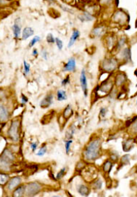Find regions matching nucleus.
Returning a JSON list of instances; mask_svg holds the SVG:
<instances>
[{"instance_id": "nucleus-1", "label": "nucleus", "mask_w": 137, "mask_h": 197, "mask_svg": "<svg viewBox=\"0 0 137 197\" xmlns=\"http://www.w3.org/2000/svg\"><path fill=\"white\" fill-rule=\"evenodd\" d=\"M102 141L100 137H97L90 141L83 150V156L85 161L93 162L101 156Z\"/></svg>"}, {"instance_id": "nucleus-2", "label": "nucleus", "mask_w": 137, "mask_h": 197, "mask_svg": "<svg viewBox=\"0 0 137 197\" xmlns=\"http://www.w3.org/2000/svg\"><path fill=\"white\" fill-rule=\"evenodd\" d=\"M15 156L13 152L8 148H5L3 150L0 157V164H1V170L4 171H9L12 169V166L15 161Z\"/></svg>"}, {"instance_id": "nucleus-3", "label": "nucleus", "mask_w": 137, "mask_h": 197, "mask_svg": "<svg viewBox=\"0 0 137 197\" xmlns=\"http://www.w3.org/2000/svg\"><path fill=\"white\" fill-rule=\"evenodd\" d=\"M21 122L20 120L15 119L12 120L11 124L7 131V135L12 141L14 142H17L19 140V127Z\"/></svg>"}, {"instance_id": "nucleus-4", "label": "nucleus", "mask_w": 137, "mask_h": 197, "mask_svg": "<svg viewBox=\"0 0 137 197\" xmlns=\"http://www.w3.org/2000/svg\"><path fill=\"white\" fill-rule=\"evenodd\" d=\"M118 61L115 58H104L101 63V69L107 73L113 72L118 68Z\"/></svg>"}, {"instance_id": "nucleus-5", "label": "nucleus", "mask_w": 137, "mask_h": 197, "mask_svg": "<svg viewBox=\"0 0 137 197\" xmlns=\"http://www.w3.org/2000/svg\"><path fill=\"white\" fill-rule=\"evenodd\" d=\"M42 190V186L38 182H31L26 185V196H34L37 195Z\"/></svg>"}, {"instance_id": "nucleus-6", "label": "nucleus", "mask_w": 137, "mask_h": 197, "mask_svg": "<svg viewBox=\"0 0 137 197\" xmlns=\"http://www.w3.org/2000/svg\"><path fill=\"white\" fill-rule=\"evenodd\" d=\"M22 178L19 177V176H16V177H12L9 179V181L7 184V187L6 188L9 192H12V191H14L16 188H17L19 186L22 184Z\"/></svg>"}, {"instance_id": "nucleus-7", "label": "nucleus", "mask_w": 137, "mask_h": 197, "mask_svg": "<svg viewBox=\"0 0 137 197\" xmlns=\"http://www.w3.org/2000/svg\"><path fill=\"white\" fill-rule=\"evenodd\" d=\"M113 86H114V82L112 80H104V81L102 83L101 86H99L98 87V91H100V92L107 94V93H109L111 92L113 88Z\"/></svg>"}, {"instance_id": "nucleus-8", "label": "nucleus", "mask_w": 137, "mask_h": 197, "mask_svg": "<svg viewBox=\"0 0 137 197\" xmlns=\"http://www.w3.org/2000/svg\"><path fill=\"white\" fill-rule=\"evenodd\" d=\"M127 16L124 12H122V10H119V11H117L112 16V21L114 22L118 23V24L122 25L127 22Z\"/></svg>"}, {"instance_id": "nucleus-9", "label": "nucleus", "mask_w": 137, "mask_h": 197, "mask_svg": "<svg viewBox=\"0 0 137 197\" xmlns=\"http://www.w3.org/2000/svg\"><path fill=\"white\" fill-rule=\"evenodd\" d=\"M80 82L82 90L83 91L85 97H87V80L86 77V73L85 69H83L80 77Z\"/></svg>"}, {"instance_id": "nucleus-10", "label": "nucleus", "mask_w": 137, "mask_h": 197, "mask_svg": "<svg viewBox=\"0 0 137 197\" xmlns=\"http://www.w3.org/2000/svg\"><path fill=\"white\" fill-rule=\"evenodd\" d=\"M53 94H48L40 102L39 106L41 108L45 109L50 107L53 104Z\"/></svg>"}, {"instance_id": "nucleus-11", "label": "nucleus", "mask_w": 137, "mask_h": 197, "mask_svg": "<svg viewBox=\"0 0 137 197\" xmlns=\"http://www.w3.org/2000/svg\"><path fill=\"white\" fill-rule=\"evenodd\" d=\"M76 69V61L75 58H70L65 63L63 71L64 72H73Z\"/></svg>"}, {"instance_id": "nucleus-12", "label": "nucleus", "mask_w": 137, "mask_h": 197, "mask_svg": "<svg viewBox=\"0 0 137 197\" xmlns=\"http://www.w3.org/2000/svg\"><path fill=\"white\" fill-rule=\"evenodd\" d=\"M9 118V110L5 105L2 104L0 106V119L2 122H7Z\"/></svg>"}, {"instance_id": "nucleus-13", "label": "nucleus", "mask_w": 137, "mask_h": 197, "mask_svg": "<svg viewBox=\"0 0 137 197\" xmlns=\"http://www.w3.org/2000/svg\"><path fill=\"white\" fill-rule=\"evenodd\" d=\"M119 58L122 60L125 61H128L131 60L132 58V54H131V50L129 48H124L123 50L119 53Z\"/></svg>"}, {"instance_id": "nucleus-14", "label": "nucleus", "mask_w": 137, "mask_h": 197, "mask_svg": "<svg viewBox=\"0 0 137 197\" xmlns=\"http://www.w3.org/2000/svg\"><path fill=\"white\" fill-rule=\"evenodd\" d=\"M17 21H18V19H16L15 22H14V24L13 25V26H12V30H13L14 37L16 39H18L20 37L21 32H22V28H21V26L19 24L20 19H19V22H17Z\"/></svg>"}, {"instance_id": "nucleus-15", "label": "nucleus", "mask_w": 137, "mask_h": 197, "mask_svg": "<svg viewBox=\"0 0 137 197\" xmlns=\"http://www.w3.org/2000/svg\"><path fill=\"white\" fill-rule=\"evenodd\" d=\"M126 81V76L124 73H119L116 75L115 78V83L116 86L119 87L123 85Z\"/></svg>"}, {"instance_id": "nucleus-16", "label": "nucleus", "mask_w": 137, "mask_h": 197, "mask_svg": "<svg viewBox=\"0 0 137 197\" xmlns=\"http://www.w3.org/2000/svg\"><path fill=\"white\" fill-rule=\"evenodd\" d=\"M25 192H26V185L21 184L13 191L12 196L14 197H22L25 194Z\"/></svg>"}, {"instance_id": "nucleus-17", "label": "nucleus", "mask_w": 137, "mask_h": 197, "mask_svg": "<svg viewBox=\"0 0 137 197\" xmlns=\"http://www.w3.org/2000/svg\"><path fill=\"white\" fill-rule=\"evenodd\" d=\"M33 34H34V31H33V29L31 28V27H25L22 31V40H24V41H26L29 37H32Z\"/></svg>"}, {"instance_id": "nucleus-18", "label": "nucleus", "mask_w": 137, "mask_h": 197, "mask_svg": "<svg viewBox=\"0 0 137 197\" xmlns=\"http://www.w3.org/2000/svg\"><path fill=\"white\" fill-rule=\"evenodd\" d=\"M80 31L78 30H77V29L73 30L72 35H71L70 37V39L69 40L68 44H67V47L68 48L72 47L73 44H74L75 43V41H77V39L80 37Z\"/></svg>"}, {"instance_id": "nucleus-19", "label": "nucleus", "mask_w": 137, "mask_h": 197, "mask_svg": "<svg viewBox=\"0 0 137 197\" xmlns=\"http://www.w3.org/2000/svg\"><path fill=\"white\" fill-rule=\"evenodd\" d=\"M134 140L133 139H126L125 141L123 142V150L124 152H128L131 151L132 150V148L134 147Z\"/></svg>"}, {"instance_id": "nucleus-20", "label": "nucleus", "mask_w": 137, "mask_h": 197, "mask_svg": "<svg viewBox=\"0 0 137 197\" xmlns=\"http://www.w3.org/2000/svg\"><path fill=\"white\" fill-rule=\"evenodd\" d=\"M77 192L79 193L81 196H89L90 190L88 186H87L85 184H80L77 187Z\"/></svg>"}, {"instance_id": "nucleus-21", "label": "nucleus", "mask_w": 137, "mask_h": 197, "mask_svg": "<svg viewBox=\"0 0 137 197\" xmlns=\"http://www.w3.org/2000/svg\"><path fill=\"white\" fill-rule=\"evenodd\" d=\"M79 19L82 22H91V21L94 20V17L90 13L85 12H83V14L79 15Z\"/></svg>"}, {"instance_id": "nucleus-22", "label": "nucleus", "mask_w": 137, "mask_h": 197, "mask_svg": "<svg viewBox=\"0 0 137 197\" xmlns=\"http://www.w3.org/2000/svg\"><path fill=\"white\" fill-rule=\"evenodd\" d=\"M73 115V111L72 107L70 105H67V107H65L64 111H63V117L65 120H68L69 118H70Z\"/></svg>"}, {"instance_id": "nucleus-23", "label": "nucleus", "mask_w": 137, "mask_h": 197, "mask_svg": "<svg viewBox=\"0 0 137 197\" xmlns=\"http://www.w3.org/2000/svg\"><path fill=\"white\" fill-rule=\"evenodd\" d=\"M56 95H57V100L58 101L66 100L67 98L66 92L63 90H58L57 91Z\"/></svg>"}, {"instance_id": "nucleus-24", "label": "nucleus", "mask_w": 137, "mask_h": 197, "mask_svg": "<svg viewBox=\"0 0 137 197\" xmlns=\"http://www.w3.org/2000/svg\"><path fill=\"white\" fill-rule=\"evenodd\" d=\"M112 167H113V164L111 161L107 160L105 161L104 164H103V166H102L103 171H104V172L105 173H109L110 172L111 168H112Z\"/></svg>"}, {"instance_id": "nucleus-25", "label": "nucleus", "mask_w": 137, "mask_h": 197, "mask_svg": "<svg viewBox=\"0 0 137 197\" xmlns=\"http://www.w3.org/2000/svg\"><path fill=\"white\" fill-rule=\"evenodd\" d=\"M104 33V29L103 27H97L92 31V34L94 37H100Z\"/></svg>"}, {"instance_id": "nucleus-26", "label": "nucleus", "mask_w": 137, "mask_h": 197, "mask_svg": "<svg viewBox=\"0 0 137 197\" xmlns=\"http://www.w3.org/2000/svg\"><path fill=\"white\" fill-rule=\"evenodd\" d=\"M9 175L7 173L2 172L1 175H0V183L2 185H5L6 184L8 183V181H9Z\"/></svg>"}, {"instance_id": "nucleus-27", "label": "nucleus", "mask_w": 137, "mask_h": 197, "mask_svg": "<svg viewBox=\"0 0 137 197\" xmlns=\"http://www.w3.org/2000/svg\"><path fill=\"white\" fill-rule=\"evenodd\" d=\"M92 186L94 190L101 189L102 187V181L100 179H98L92 184Z\"/></svg>"}, {"instance_id": "nucleus-28", "label": "nucleus", "mask_w": 137, "mask_h": 197, "mask_svg": "<svg viewBox=\"0 0 137 197\" xmlns=\"http://www.w3.org/2000/svg\"><path fill=\"white\" fill-rule=\"evenodd\" d=\"M128 131H129V132L132 135H137V119L131 125Z\"/></svg>"}, {"instance_id": "nucleus-29", "label": "nucleus", "mask_w": 137, "mask_h": 197, "mask_svg": "<svg viewBox=\"0 0 137 197\" xmlns=\"http://www.w3.org/2000/svg\"><path fill=\"white\" fill-rule=\"evenodd\" d=\"M31 65L29 63L26 62V61H24V74L25 77H26L27 76H29L30 74V70H31Z\"/></svg>"}, {"instance_id": "nucleus-30", "label": "nucleus", "mask_w": 137, "mask_h": 197, "mask_svg": "<svg viewBox=\"0 0 137 197\" xmlns=\"http://www.w3.org/2000/svg\"><path fill=\"white\" fill-rule=\"evenodd\" d=\"M46 152H47V147H46V144H43V146L40 148L39 152H38L36 154V156L38 157H43V155H45Z\"/></svg>"}, {"instance_id": "nucleus-31", "label": "nucleus", "mask_w": 137, "mask_h": 197, "mask_svg": "<svg viewBox=\"0 0 137 197\" xmlns=\"http://www.w3.org/2000/svg\"><path fill=\"white\" fill-rule=\"evenodd\" d=\"M130 162V155L129 154H125L121 158V163L123 165H128Z\"/></svg>"}, {"instance_id": "nucleus-32", "label": "nucleus", "mask_w": 137, "mask_h": 197, "mask_svg": "<svg viewBox=\"0 0 137 197\" xmlns=\"http://www.w3.org/2000/svg\"><path fill=\"white\" fill-rule=\"evenodd\" d=\"M40 41H41V37H40L39 36H35V37L31 40L30 43L29 44V46L30 48L33 47V46H35L36 44H37L38 42H39Z\"/></svg>"}, {"instance_id": "nucleus-33", "label": "nucleus", "mask_w": 137, "mask_h": 197, "mask_svg": "<svg viewBox=\"0 0 137 197\" xmlns=\"http://www.w3.org/2000/svg\"><path fill=\"white\" fill-rule=\"evenodd\" d=\"M73 143L72 139H67L66 141H65V152L67 154H69L70 150V146Z\"/></svg>"}, {"instance_id": "nucleus-34", "label": "nucleus", "mask_w": 137, "mask_h": 197, "mask_svg": "<svg viewBox=\"0 0 137 197\" xmlns=\"http://www.w3.org/2000/svg\"><path fill=\"white\" fill-rule=\"evenodd\" d=\"M126 38L124 37H122L121 39L118 41L117 44V48L118 50L121 49V48L123 47V46H124V44L126 43Z\"/></svg>"}, {"instance_id": "nucleus-35", "label": "nucleus", "mask_w": 137, "mask_h": 197, "mask_svg": "<svg viewBox=\"0 0 137 197\" xmlns=\"http://www.w3.org/2000/svg\"><path fill=\"white\" fill-rule=\"evenodd\" d=\"M74 133H75V128H73V126H71L70 128L68 129L67 132H66V138L67 139H71Z\"/></svg>"}, {"instance_id": "nucleus-36", "label": "nucleus", "mask_w": 137, "mask_h": 197, "mask_svg": "<svg viewBox=\"0 0 137 197\" xmlns=\"http://www.w3.org/2000/svg\"><path fill=\"white\" fill-rule=\"evenodd\" d=\"M114 43H115L114 38L112 37H109L108 39L107 40V47H108L109 49H111V48H112L114 47Z\"/></svg>"}, {"instance_id": "nucleus-37", "label": "nucleus", "mask_w": 137, "mask_h": 197, "mask_svg": "<svg viewBox=\"0 0 137 197\" xmlns=\"http://www.w3.org/2000/svg\"><path fill=\"white\" fill-rule=\"evenodd\" d=\"M46 41L49 44H54L56 43V38H54L52 33H48L46 37Z\"/></svg>"}, {"instance_id": "nucleus-38", "label": "nucleus", "mask_w": 137, "mask_h": 197, "mask_svg": "<svg viewBox=\"0 0 137 197\" xmlns=\"http://www.w3.org/2000/svg\"><path fill=\"white\" fill-rule=\"evenodd\" d=\"M65 169H66V168H65V167H63V169H61L60 170L58 171V174H57V175H56V179L59 180V179H62V178L63 177V176L65 175Z\"/></svg>"}, {"instance_id": "nucleus-39", "label": "nucleus", "mask_w": 137, "mask_h": 197, "mask_svg": "<svg viewBox=\"0 0 137 197\" xmlns=\"http://www.w3.org/2000/svg\"><path fill=\"white\" fill-rule=\"evenodd\" d=\"M56 44L57 45V47L59 50H62V48L63 47V43L62 41V40H60L59 38H56Z\"/></svg>"}, {"instance_id": "nucleus-40", "label": "nucleus", "mask_w": 137, "mask_h": 197, "mask_svg": "<svg viewBox=\"0 0 137 197\" xmlns=\"http://www.w3.org/2000/svg\"><path fill=\"white\" fill-rule=\"evenodd\" d=\"M69 83H70V76H67L66 78L62 80L61 85H62V86H66V85L68 84Z\"/></svg>"}, {"instance_id": "nucleus-41", "label": "nucleus", "mask_w": 137, "mask_h": 197, "mask_svg": "<svg viewBox=\"0 0 137 197\" xmlns=\"http://www.w3.org/2000/svg\"><path fill=\"white\" fill-rule=\"evenodd\" d=\"M114 2V0H101L100 2L102 5H111Z\"/></svg>"}, {"instance_id": "nucleus-42", "label": "nucleus", "mask_w": 137, "mask_h": 197, "mask_svg": "<svg viewBox=\"0 0 137 197\" xmlns=\"http://www.w3.org/2000/svg\"><path fill=\"white\" fill-rule=\"evenodd\" d=\"M30 147H31V149L32 150L33 152H35V150H36V148L38 147V143L37 142H32L30 144Z\"/></svg>"}, {"instance_id": "nucleus-43", "label": "nucleus", "mask_w": 137, "mask_h": 197, "mask_svg": "<svg viewBox=\"0 0 137 197\" xmlns=\"http://www.w3.org/2000/svg\"><path fill=\"white\" fill-rule=\"evenodd\" d=\"M107 112V108H105V107H102V108L100 109V115L102 116V118H104L105 116V115H106Z\"/></svg>"}, {"instance_id": "nucleus-44", "label": "nucleus", "mask_w": 137, "mask_h": 197, "mask_svg": "<svg viewBox=\"0 0 137 197\" xmlns=\"http://www.w3.org/2000/svg\"><path fill=\"white\" fill-rule=\"evenodd\" d=\"M41 55H42V57H43V58L44 59V60H45V61L48 60V52H47V51H46V50L42 51Z\"/></svg>"}, {"instance_id": "nucleus-45", "label": "nucleus", "mask_w": 137, "mask_h": 197, "mask_svg": "<svg viewBox=\"0 0 137 197\" xmlns=\"http://www.w3.org/2000/svg\"><path fill=\"white\" fill-rule=\"evenodd\" d=\"M27 102H28V98H27V97L26 96V95H22V104H26Z\"/></svg>"}, {"instance_id": "nucleus-46", "label": "nucleus", "mask_w": 137, "mask_h": 197, "mask_svg": "<svg viewBox=\"0 0 137 197\" xmlns=\"http://www.w3.org/2000/svg\"><path fill=\"white\" fill-rule=\"evenodd\" d=\"M38 54H39V52H38V51H37L36 48H35V49H33V52H32V55H33V56H36Z\"/></svg>"}, {"instance_id": "nucleus-47", "label": "nucleus", "mask_w": 137, "mask_h": 197, "mask_svg": "<svg viewBox=\"0 0 137 197\" xmlns=\"http://www.w3.org/2000/svg\"><path fill=\"white\" fill-rule=\"evenodd\" d=\"M136 26L137 27V21H136Z\"/></svg>"}, {"instance_id": "nucleus-48", "label": "nucleus", "mask_w": 137, "mask_h": 197, "mask_svg": "<svg viewBox=\"0 0 137 197\" xmlns=\"http://www.w3.org/2000/svg\"><path fill=\"white\" fill-rule=\"evenodd\" d=\"M136 143H137V137H136Z\"/></svg>"}, {"instance_id": "nucleus-49", "label": "nucleus", "mask_w": 137, "mask_h": 197, "mask_svg": "<svg viewBox=\"0 0 137 197\" xmlns=\"http://www.w3.org/2000/svg\"><path fill=\"white\" fill-rule=\"evenodd\" d=\"M136 105H137V101H136Z\"/></svg>"}]
</instances>
